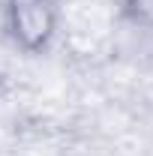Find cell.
Here are the masks:
<instances>
[{
    "mask_svg": "<svg viewBox=\"0 0 153 156\" xmlns=\"http://www.w3.org/2000/svg\"><path fill=\"white\" fill-rule=\"evenodd\" d=\"M9 33L24 51H42L57 30L54 0H6Z\"/></svg>",
    "mask_w": 153,
    "mask_h": 156,
    "instance_id": "cell-1",
    "label": "cell"
},
{
    "mask_svg": "<svg viewBox=\"0 0 153 156\" xmlns=\"http://www.w3.org/2000/svg\"><path fill=\"white\" fill-rule=\"evenodd\" d=\"M129 3V12L135 15V21L153 27V0H126Z\"/></svg>",
    "mask_w": 153,
    "mask_h": 156,
    "instance_id": "cell-2",
    "label": "cell"
}]
</instances>
